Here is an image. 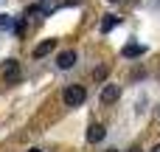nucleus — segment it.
Listing matches in <instances>:
<instances>
[{
	"label": "nucleus",
	"mask_w": 160,
	"mask_h": 152,
	"mask_svg": "<svg viewBox=\"0 0 160 152\" xmlns=\"http://www.w3.org/2000/svg\"><path fill=\"white\" fill-rule=\"evenodd\" d=\"M65 104L68 107H79V104H84V99H87V90L82 87V85H70L68 90H65Z\"/></svg>",
	"instance_id": "nucleus-1"
},
{
	"label": "nucleus",
	"mask_w": 160,
	"mask_h": 152,
	"mask_svg": "<svg viewBox=\"0 0 160 152\" xmlns=\"http://www.w3.org/2000/svg\"><path fill=\"white\" fill-rule=\"evenodd\" d=\"M20 76H22V71H20V62H14V59H11V62H8V65L3 68V79H6V82L11 85V82H17Z\"/></svg>",
	"instance_id": "nucleus-2"
},
{
	"label": "nucleus",
	"mask_w": 160,
	"mask_h": 152,
	"mask_svg": "<svg viewBox=\"0 0 160 152\" xmlns=\"http://www.w3.org/2000/svg\"><path fill=\"white\" fill-rule=\"evenodd\" d=\"M118 96H121V87H118V85H104V90H101V104H112V102H118Z\"/></svg>",
	"instance_id": "nucleus-3"
},
{
	"label": "nucleus",
	"mask_w": 160,
	"mask_h": 152,
	"mask_svg": "<svg viewBox=\"0 0 160 152\" xmlns=\"http://www.w3.org/2000/svg\"><path fill=\"white\" fill-rule=\"evenodd\" d=\"M56 65H59L62 71H70V68L76 65V51H62V54L56 56Z\"/></svg>",
	"instance_id": "nucleus-4"
},
{
	"label": "nucleus",
	"mask_w": 160,
	"mask_h": 152,
	"mask_svg": "<svg viewBox=\"0 0 160 152\" xmlns=\"http://www.w3.org/2000/svg\"><path fill=\"white\" fill-rule=\"evenodd\" d=\"M53 48H56V39H42V42L34 48V59H42V56H48Z\"/></svg>",
	"instance_id": "nucleus-5"
},
{
	"label": "nucleus",
	"mask_w": 160,
	"mask_h": 152,
	"mask_svg": "<svg viewBox=\"0 0 160 152\" xmlns=\"http://www.w3.org/2000/svg\"><path fill=\"white\" fill-rule=\"evenodd\" d=\"M104 135H107V130H104L101 124H90V130H87V141H90V144H101Z\"/></svg>",
	"instance_id": "nucleus-6"
},
{
	"label": "nucleus",
	"mask_w": 160,
	"mask_h": 152,
	"mask_svg": "<svg viewBox=\"0 0 160 152\" xmlns=\"http://www.w3.org/2000/svg\"><path fill=\"white\" fill-rule=\"evenodd\" d=\"M143 54H146V45H138V42L124 48V59H135V56H143Z\"/></svg>",
	"instance_id": "nucleus-7"
},
{
	"label": "nucleus",
	"mask_w": 160,
	"mask_h": 152,
	"mask_svg": "<svg viewBox=\"0 0 160 152\" xmlns=\"http://www.w3.org/2000/svg\"><path fill=\"white\" fill-rule=\"evenodd\" d=\"M118 23H121V20H118V17H107V20H104V23H101V31H104V34H107V31H112V28H115V25H118Z\"/></svg>",
	"instance_id": "nucleus-8"
},
{
	"label": "nucleus",
	"mask_w": 160,
	"mask_h": 152,
	"mask_svg": "<svg viewBox=\"0 0 160 152\" xmlns=\"http://www.w3.org/2000/svg\"><path fill=\"white\" fill-rule=\"evenodd\" d=\"M0 28H6V31H11V28H14V20L3 14V17H0Z\"/></svg>",
	"instance_id": "nucleus-9"
},
{
	"label": "nucleus",
	"mask_w": 160,
	"mask_h": 152,
	"mask_svg": "<svg viewBox=\"0 0 160 152\" xmlns=\"http://www.w3.org/2000/svg\"><path fill=\"white\" fill-rule=\"evenodd\" d=\"M107 71H110V68H107V65H101V68H96V73H93V76H96V79L101 82V79L107 76Z\"/></svg>",
	"instance_id": "nucleus-10"
},
{
	"label": "nucleus",
	"mask_w": 160,
	"mask_h": 152,
	"mask_svg": "<svg viewBox=\"0 0 160 152\" xmlns=\"http://www.w3.org/2000/svg\"><path fill=\"white\" fill-rule=\"evenodd\" d=\"M129 152H141V149H138V147H132V149H129Z\"/></svg>",
	"instance_id": "nucleus-11"
},
{
	"label": "nucleus",
	"mask_w": 160,
	"mask_h": 152,
	"mask_svg": "<svg viewBox=\"0 0 160 152\" xmlns=\"http://www.w3.org/2000/svg\"><path fill=\"white\" fill-rule=\"evenodd\" d=\"M152 152H160V144H158V147H155V149H152Z\"/></svg>",
	"instance_id": "nucleus-12"
},
{
	"label": "nucleus",
	"mask_w": 160,
	"mask_h": 152,
	"mask_svg": "<svg viewBox=\"0 0 160 152\" xmlns=\"http://www.w3.org/2000/svg\"><path fill=\"white\" fill-rule=\"evenodd\" d=\"M107 152H118V149H107Z\"/></svg>",
	"instance_id": "nucleus-13"
},
{
	"label": "nucleus",
	"mask_w": 160,
	"mask_h": 152,
	"mask_svg": "<svg viewBox=\"0 0 160 152\" xmlns=\"http://www.w3.org/2000/svg\"><path fill=\"white\" fill-rule=\"evenodd\" d=\"M28 152H39V149H28Z\"/></svg>",
	"instance_id": "nucleus-14"
},
{
	"label": "nucleus",
	"mask_w": 160,
	"mask_h": 152,
	"mask_svg": "<svg viewBox=\"0 0 160 152\" xmlns=\"http://www.w3.org/2000/svg\"><path fill=\"white\" fill-rule=\"evenodd\" d=\"M110 3H115V0H110Z\"/></svg>",
	"instance_id": "nucleus-15"
},
{
	"label": "nucleus",
	"mask_w": 160,
	"mask_h": 152,
	"mask_svg": "<svg viewBox=\"0 0 160 152\" xmlns=\"http://www.w3.org/2000/svg\"><path fill=\"white\" fill-rule=\"evenodd\" d=\"M42 3H45V0H42Z\"/></svg>",
	"instance_id": "nucleus-16"
}]
</instances>
